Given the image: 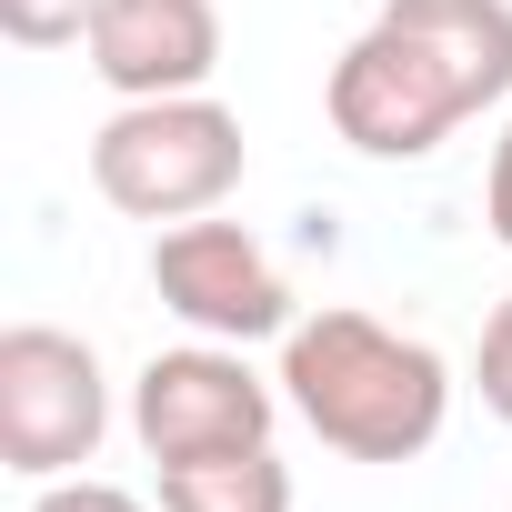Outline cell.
Wrapping results in <instances>:
<instances>
[{
	"label": "cell",
	"mask_w": 512,
	"mask_h": 512,
	"mask_svg": "<svg viewBox=\"0 0 512 512\" xmlns=\"http://www.w3.org/2000/svg\"><path fill=\"white\" fill-rule=\"evenodd\" d=\"M512 101V0H382L342 41L322 111L362 161H432Z\"/></svg>",
	"instance_id": "cell-1"
},
{
	"label": "cell",
	"mask_w": 512,
	"mask_h": 512,
	"mask_svg": "<svg viewBox=\"0 0 512 512\" xmlns=\"http://www.w3.org/2000/svg\"><path fill=\"white\" fill-rule=\"evenodd\" d=\"M282 402L342 462H412L452 422V362L422 332H392L352 302H322L282 332Z\"/></svg>",
	"instance_id": "cell-2"
},
{
	"label": "cell",
	"mask_w": 512,
	"mask_h": 512,
	"mask_svg": "<svg viewBox=\"0 0 512 512\" xmlns=\"http://www.w3.org/2000/svg\"><path fill=\"white\" fill-rule=\"evenodd\" d=\"M251 171V141H241V111H221L211 91H171V101H121L101 131H91V191L121 211V221H201L241 191Z\"/></svg>",
	"instance_id": "cell-3"
},
{
	"label": "cell",
	"mask_w": 512,
	"mask_h": 512,
	"mask_svg": "<svg viewBox=\"0 0 512 512\" xmlns=\"http://www.w3.org/2000/svg\"><path fill=\"white\" fill-rule=\"evenodd\" d=\"M101 432H111V382L81 332L61 322L0 332V462L21 482H61L101 452Z\"/></svg>",
	"instance_id": "cell-4"
},
{
	"label": "cell",
	"mask_w": 512,
	"mask_h": 512,
	"mask_svg": "<svg viewBox=\"0 0 512 512\" xmlns=\"http://www.w3.org/2000/svg\"><path fill=\"white\" fill-rule=\"evenodd\" d=\"M282 422V382L241 362V342H181L131 372V442L151 462H201V452H251Z\"/></svg>",
	"instance_id": "cell-5"
},
{
	"label": "cell",
	"mask_w": 512,
	"mask_h": 512,
	"mask_svg": "<svg viewBox=\"0 0 512 512\" xmlns=\"http://www.w3.org/2000/svg\"><path fill=\"white\" fill-rule=\"evenodd\" d=\"M151 292H161V312H181L201 342H282L302 312H292V282H282V262L262 241H251L241 221H171V231H151Z\"/></svg>",
	"instance_id": "cell-6"
},
{
	"label": "cell",
	"mask_w": 512,
	"mask_h": 512,
	"mask_svg": "<svg viewBox=\"0 0 512 512\" xmlns=\"http://www.w3.org/2000/svg\"><path fill=\"white\" fill-rule=\"evenodd\" d=\"M81 61L111 101H171V91H211L221 71V11L211 0H101Z\"/></svg>",
	"instance_id": "cell-7"
},
{
	"label": "cell",
	"mask_w": 512,
	"mask_h": 512,
	"mask_svg": "<svg viewBox=\"0 0 512 512\" xmlns=\"http://www.w3.org/2000/svg\"><path fill=\"white\" fill-rule=\"evenodd\" d=\"M161 512H292V462H282L272 442L201 452V462H161Z\"/></svg>",
	"instance_id": "cell-8"
},
{
	"label": "cell",
	"mask_w": 512,
	"mask_h": 512,
	"mask_svg": "<svg viewBox=\"0 0 512 512\" xmlns=\"http://www.w3.org/2000/svg\"><path fill=\"white\" fill-rule=\"evenodd\" d=\"M91 11L101 0H0V31H11L21 51H61V41L91 31Z\"/></svg>",
	"instance_id": "cell-9"
},
{
	"label": "cell",
	"mask_w": 512,
	"mask_h": 512,
	"mask_svg": "<svg viewBox=\"0 0 512 512\" xmlns=\"http://www.w3.org/2000/svg\"><path fill=\"white\" fill-rule=\"evenodd\" d=\"M472 382H482V412L512 422V292L492 302V322H482V342H472Z\"/></svg>",
	"instance_id": "cell-10"
},
{
	"label": "cell",
	"mask_w": 512,
	"mask_h": 512,
	"mask_svg": "<svg viewBox=\"0 0 512 512\" xmlns=\"http://www.w3.org/2000/svg\"><path fill=\"white\" fill-rule=\"evenodd\" d=\"M31 512H151V502H141V492H121V482L61 472V482H41V492H31Z\"/></svg>",
	"instance_id": "cell-11"
},
{
	"label": "cell",
	"mask_w": 512,
	"mask_h": 512,
	"mask_svg": "<svg viewBox=\"0 0 512 512\" xmlns=\"http://www.w3.org/2000/svg\"><path fill=\"white\" fill-rule=\"evenodd\" d=\"M482 221L512 251V111H502V141H492V171H482Z\"/></svg>",
	"instance_id": "cell-12"
}]
</instances>
